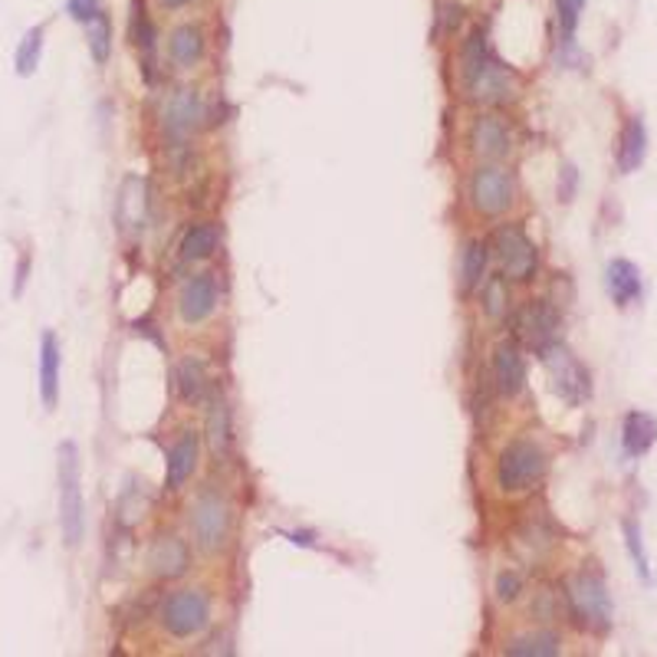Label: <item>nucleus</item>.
I'll use <instances>...</instances> for the list:
<instances>
[{"label":"nucleus","instance_id":"obj_1","mask_svg":"<svg viewBox=\"0 0 657 657\" xmlns=\"http://www.w3.org/2000/svg\"><path fill=\"white\" fill-rule=\"evenodd\" d=\"M460 63H464V89L473 102L503 105L519 96V83H516L513 70H506L493 56V50L487 47V37L480 30H473L470 40L464 43Z\"/></svg>","mask_w":657,"mask_h":657},{"label":"nucleus","instance_id":"obj_2","mask_svg":"<svg viewBox=\"0 0 657 657\" xmlns=\"http://www.w3.org/2000/svg\"><path fill=\"white\" fill-rule=\"evenodd\" d=\"M56 483H60V530L66 546L76 549L86 533V503H83L79 451L73 441H63L56 451Z\"/></svg>","mask_w":657,"mask_h":657},{"label":"nucleus","instance_id":"obj_3","mask_svg":"<svg viewBox=\"0 0 657 657\" xmlns=\"http://www.w3.org/2000/svg\"><path fill=\"white\" fill-rule=\"evenodd\" d=\"M546 451L536 441H513L496 460V483L503 493H522L546 477Z\"/></svg>","mask_w":657,"mask_h":657},{"label":"nucleus","instance_id":"obj_4","mask_svg":"<svg viewBox=\"0 0 657 657\" xmlns=\"http://www.w3.org/2000/svg\"><path fill=\"white\" fill-rule=\"evenodd\" d=\"M493 253L503 277L516 283H530L540 270V250L519 224H506L493 233Z\"/></svg>","mask_w":657,"mask_h":657},{"label":"nucleus","instance_id":"obj_5","mask_svg":"<svg viewBox=\"0 0 657 657\" xmlns=\"http://www.w3.org/2000/svg\"><path fill=\"white\" fill-rule=\"evenodd\" d=\"M540 358L553 378V388L556 394L566 402V405H582L589 402L592 394V378H589V368L559 342H549L546 349H540Z\"/></svg>","mask_w":657,"mask_h":657},{"label":"nucleus","instance_id":"obj_6","mask_svg":"<svg viewBox=\"0 0 657 657\" xmlns=\"http://www.w3.org/2000/svg\"><path fill=\"white\" fill-rule=\"evenodd\" d=\"M207 624H211V598L201 589H181L165 598L162 628L172 637H178V641L198 637Z\"/></svg>","mask_w":657,"mask_h":657},{"label":"nucleus","instance_id":"obj_7","mask_svg":"<svg viewBox=\"0 0 657 657\" xmlns=\"http://www.w3.org/2000/svg\"><path fill=\"white\" fill-rule=\"evenodd\" d=\"M191 533L198 549L220 553L230 536V506L217 490H204L191 506Z\"/></svg>","mask_w":657,"mask_h":657},{"label":"nucleus","instance_id":"obj_8","mask_svg":"<svg viewBox=\"0 0 657 657\" xmlns=\"http://www.w3.org/2000/svg\"><path fill=\"white\" fill-rule=\"evenodd\" d=\"M566 595H569V608H572V615H576V621L582 628L608 631V624H611V598H608V589H605L598 572L572 576Z\"/></svg>","mask_w":657,"mask_h":657},{"label":"nucleus","instance_id":"obj_9","mask_svg":"<svg viewBox=\"0 0 657 657\" xmlns=\"http://www.w3.org/2000/svg\"><path fill=\"white\" fill-rule=\"evenodd\" d=\"M513 194H516V185H513V175L506 168H496V165H487V168H477L473 178H470V198H473V207L487 217H500L513 207Z\"/></svg>","mask_w":657,"mask_h":657},{"label":"nucleus","instance_id":"obj_10","mask_svg":"<svg viewBox=\"0 0 657 657\" xmlns=\"http://www.w3.org/2000/svg\"><path fill=\"white\" fill-rule=\"evenodd\" d=\"M513 329L516 336L530 345V349H546L549 342H556L559 332V313L546 303V300H530L516 316H513Z\"/></svg>","mask_w":657,"mask_h":657},{"label":"nucleus","instance_id":"obj_11","mask_svg":"<svg viewBox=\"0 0 657 657\" xmlns=\"http://www.w3.org/2000/svg\"><path fill=\"white\" fill-rule=\"evenodd\" d=\"M470 149L487 159V162H500L513 152V136H509V125L500 115H480L470 125Z\"/></svg>","mask_w":657,"mask_h":657},{"label":"nucleus","instance_id":"obj_12","mask_svg":"<svg viewBox=\"0 0 657 657\" xmlns=\"http://www.w3.org/2000/svg\"><path fill=\"white\" fill-rule=\"evenodd\" d=\"M214 306H217V283H214V277L211 274L191 277L185 283V290H181V300H178L181 319L191 323V326H198V323H204L214 313Z\"/></svg>","mask_w":657,"mask_h":657},{"label":"nucleus","instance_id":"obj_13","mask_svg":"<svg viewBox=\"0 0 657 657\" xmlns=\"http://www.w3.org/2000/svg\"><path fill=\"white\" fill-rule=\"evenodd\" d=\"M493 378H496V388L506 399H516V394L526 388V358L519 352L516 342H500L496 352H493Z\"/></svg>","mask_w":657,"mask_h":657},{"label":"nucleus","instance_id":"obj_14","mask_svg":"<svg viewBox=\"0 0 657 657\" xmlns=\"http://www.w3.org/2000/svg\"><path fill=\"white\" fill-rule=\"evenodd\" d=\"M198 451H201V438L194 431H181V438L175 441V447L168 451V464H165V490H181L194 467H198Z\"/></svg>","mask_w":657,"mask_h":657},{"label":"nucleus","instance_id":"obj_15","mask_svg":"<svg viewBox=\"0 0 657 657\" xmlns=\"http://www.w3.org/2000/svg\"><path fill=\"white\" fill-rule=\"evenodd\" d=\"M149 566L159 579H181L191 566V553H188V543L178 540V536H159L152 553H149Z\"/></svg>","mask_w":657,"mask_h":657},{"label":"nucleus","instance_id":"obj_16","mask_svg":"<svg viewBox=\"0 0 657 657\" xmlns=\"http://www.w3.org/2000/svg\"><path fill=\"white\" fill-rule=\"evenodd\" d=\"M60 362H63L60 339L47 329L40 339V399L47 412L60 405Z\"/></svg>","mask_w":657,"mask_h":657},{"label":"nucleus","instance_id":"obj_17","mask_svg":"<svg viewBox=\"0 0 657 657\" xmlns=\"http://www.w3.org/2000/svg\"><path fill=\"white\" fill-rule=\"evenodd\" d=\"M647 159V125L641 115H631L618 136V172L631 175Z\"/></svg>","mask_w":657,"mask_h":657},{"label":"nucleus","instance_id":"obj_18","mask_svg":"<svg viewBox=\"0 0 657 657\" xmlns=\"http://www.w3.org/2000/svg\"><path fill=\"white\" fill-rule=\"evenodd\" d=\"M657 441V421L647 412H628L621 425V444L628 457H644Z\"/></svg>","mask_w":657,"mask_h":657},{"label":"nucleus","instance_id":"obj_19","mask_svg":"<svg viewBox=\"0 0 657 657\" xmlns=\"http://www.w3.org/2000/svg\"><path fill=\"white\" fill-rule=\"evenodd\" d=\"M605 283L618 306H631L641 296V270L631 260H611L605 270Z\"/></svg>","mask_w":657,"mask_h":657},{"label":"nucleus","instance_id":"obj_20","mask_svg":"<svg viewBox=\"0 0 657 657\" xmlns=\"http://www.w3.org/2000/svg\"><path fill=\"white\" fill-rule=\"evenodd\" d=\"M198 115H201L198 92H194V89H178V92L172 96L168 109H165V128H168V136H175V139L188 136V131L194 128V122H198Z\"/></svg>","mask_w":657,"mask_h":657},{"label":"nucleus","instance_id":"obj_21","mask_svg":"<svg viewBox=\"0 0 657 657\" xmlns=\"http://www.w3.org/2000/svg\"><path fill=\"white\" fill-rule=\"evenodd\" d=\"M168 56H172L175 66H181V70L198 66L201 56H204V30L194 27V24H181V27L172 34V40H168Z\"/></svg>","mask_w":657,"mask_h":657},{"label":"nucleus","instance_id":"obj_22","mask_svg":"<svg viewBox=\"0 0 657 657\" xmlns=\"http://www.w3.org/2000/svg\"><path fill=\"white\" fill-rule=\"evenodd\" d=\"M487 256L490 253H487L483 240H470L464 247V260H460V290H464V296H470L480 287V280L487 274Z\"/></svg>","mask_w":657,"mask_h":657},{"label":"nucleus","instance_id":"obj_23","mask_svg":"<svg viewBox=\"0 0 657 657\" xmlns=\"http://www.w3.org/2000/svg\"><path fill=\"white\" fill-rule=\"evenodd\" d=\"M559 634L553 631H536V634H526V637H516L506 644V654L509 657H556L563 647H559Z\"/></svg>","mask_w":657,"mask_h":657},{"label":"nucleus","instance_id":"obj_24","mask_svg":"<svg viewBox=\"0 0 657 657\" xmlns=\"http://www.w3.org/2000/svg\"><path fill=\"white\" fill-rule=\"evenodd\" d=\"M217 250V227L214 224H194L181 237V256L185 260H207Z\"/></svg>","mask_w":657,"mask_h":657},{"label":"nucleus","instance_id":"obj_25","mask_svg":"<svg viewBox=\"0 0 657 657\" xmlns=\"http://www.w3.org/2000/svg\"><path fill=\"white\" fill-rule=\"evenodd\" d=\"M230 441H233V434H230V412H227L224 402H214L211 415H207V444H211L214 457H227Z\"/></svg>","mask_w":657,"mask_h":657},{"label":"nucleus","instance_id":"obj_26","mask_svg":"<svg viewBox=\"0 0 657 657\" xmlns=\"http://www.w3.org/2000/svg\"><path fill=\"white\" fill-rule=\"evenodd\" d=\"M86 43H89V53L96 63H109V56H112V21H109V14L99 11L86 24Z\"/></svg>","mask_w":657,"mask_h":657},{"label":"nucleus","instance_id":"obj_27","mask_svg":"<svg viewBox=\"0 0 657 657\" xmlns=\"http://www.w3.org/2000/svg\"><path fill=\"white\" fill-rule=\"evenodd\" d=\"M43 37H47V27H43V24L24 34V40H21V47H17V60H14L21 76H34V73H37L40 56H43Z\"/></svg>","mask_w":657,"mask_h":657},{"label":"nucleus","instance_id":"obj_28","mask_svg":"<svg viewBox=\"0 0 657 657\" xmlns=\"http://www.w3.org/2000/svg\"><path fill=\"white\" fill-rule=\"evenodd\" d=\"M207 384V371L201 358H185L178 365V391L185 402H201V391Z\"/></svg>","mask_w":657,"mask_h":657},{"label":"nucleus","instance_id":"obj_29","mask_svg":"<svg viewBox=\"0 0 657 657\" xmlns=\"http://www.w3.org/2000/svg\"><path fill=\"white\" fill-rule=\"evenodd\" d=\"M621 530H624V546H628V553H631V563H634V569H637V576H641V582H654V576H650V563H647V553H644V543H641V530H637V522L634 519H624L621 522Z\"/></svg>","mask_w":657,"mask_h":657},{"label":"nucleus","instance_id":"obj_30","mask_svg":"<svg viewBox=\"0 0 657 657\" xmlns=\"http://www.w3.org/2000/svg\"><path fill=\"white\" fill-rule=\"evenodd\" d=\"M582 11H585V0H556V14H559V37L566 47H572L576 40V30H579V21H582Z\"/></svg>","mask_w":657,"mask_h":657},{"label":"nucleus","instance_id":"obj_31","mask_svg":"<svg viewBox=\"0 0 657 657\" xmlns=\"http://www.w3.org/2000/svg\"><path fill=\"white\" fill-rule=\"evenodd\" d=\"M131 43H136L142 53L155 50V27H152V21H149L142 4H136V11H131Z\"/></svg>","mask_w":657,"mask_h":657},{"label":"nucleus","instance_id":"obj_32","mask_svg":"<svg viewBox=\"0 0 657 657\" xmlns=\"http://www.w3.org/2000/svg\"><path fill=\"white\" fill-rule=\"evenodd\" d=\"M506 303H509V296H506V280H503V277H493V280L487 283V290H483V309H487V316H490V319H503Z\"/></svg>","mask_w":657,"mask_h":657},{"label":"nucleus","instance_id":"obj_33","mask_svg":"<svg viewBox=\"0 0 657 657\" xmlns=\"http://www.w3.org/2000/svg\"><path fill=\"white\" fill-rule=\"evenodd\" d=\"M519 592H522V579L516 576V572H500L496 576V598L500 602H516L519 598Z\"/></svg>","mask_w":657,"mask_h":657},{"label":"nucleus","instance_id":"obj_34","mask_svg":"<svg viewBox=\"0 0 657 657\" xmlns=\"http://www.w3.org/2000/svg\"><path fill=\"white\" fill-rule=\"evenodd\" d=\"M66 11H70V17L76 21V24H89L102 8H99V0H70V4H66Z\"/></svg>","mask_w":657,"mask_h":657},{"label":"nucleus","instance_id":"obj_35","mask_svg":"<svg viewBox=\"0 0 657 657\" xmlns=\"http://www.w3.org/2000/svg\"><path fill=\"white\" fill-rule=\"evenodd\" d=\"M563 178H566V185L559 188V198H563V201H572V188H576V168H572V165H566V168H563Z\"/></svg>","mask_w":657,"mask_h":657},{"label":"nucleus","instance_id":"obj_36","mask_svg":"<svg viewBox=\"0 0 657 657\" xmlns=\"http://www.w3.org/2000/svg\"><path fill=\"white\" fill-rule=\"evenodd\" d=\"M188 4H194V0H162V8H168V11H181Z\"/></svg>","mask_w":657,"mask_h":657},{"label":"nucleus","instance_id":"obj_37","mask_svg":"<svg viewBox=\"0 0 657 657\" xmlns=\"http://www.w3.org/2000/svg\"><path fill=\"white\" fill-rule=\"evenodd\" d=\"M290 543H296V546H313V536H309V533H290Z\"/></svg>","mask_w":657,"mask_h":657}]
</instances>
